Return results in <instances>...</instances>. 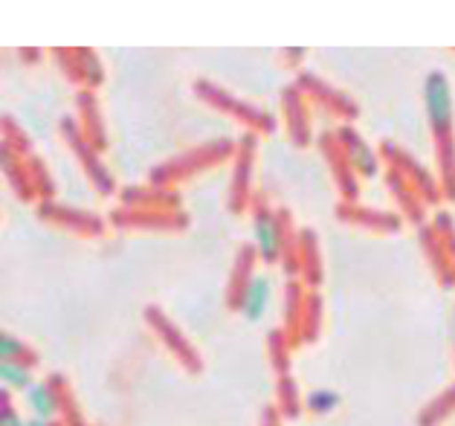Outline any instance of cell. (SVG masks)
Wrapping results in <instances>:
<instances>
[{"label":"cell","mask_w":455,"mask_h":426,"mask_svg":"<svg viewBox=\"0 0 455 426\" xmlns=\"http://www.w3.org/2000/svg\"><path fill=\"white\" fill-rule=\"evenodd\" d=\"M27 400L38 421H50L59 414V398H55L52 383H32L27 391Z\"/></svg>","instance_id":"23"},{"label":"cell","mask_w":455,"mask_h":426,"mask_svg":"<svg viewBox=\"0 0 455 426\" xmlns=\"http://www.w3.org/2000/svg\"><path fill=\"white\" fill-rule=\"evenodd\" d=\"M386 186H388V192H392L395 197V204L401 206L403 212V218L406 221H412L415 227H424V197L418 195V189L406 181V177L401 172H395V168H386Z\"/></svg>","instance_id":"16"},{"label":"cell","mask_w":455,"mask_h":426,"mask_svg":"<svg viewBox=\"0 0 455 426\" xmlns=\"http://www.w3.org/2000/svg\"><path fill=\"white\" fill-rule=\"evenodd\" d=\"M267 299H270V282L264 276H255L247 287V293H243V301H241L243 317H247L250 322L261 319L264 308H267Z\"/></svg>","instance_id":"22"},{"label":"cell","mask_w":455,"mask_h":426,"mask_svg":"<svg viewBox=\"0 0 455 426\" xmlns=\"http://www.w3.org/2000/svg\"><path fill=\"white\" fill-rule=\"evenodd\" d=\"M4 128H6V145H9V149H15V151L20 149L24 154H29V142L24 140V133H20V128L9 117H4Z\"/></svg>","instance_id":"30"},{"label":"cell","mask_w":455,"mask_h":426,"mask_svg":"<svg viewBox=\"0 0 455 426\" xmlns=\"http://www.w3.org/2000/svg\"><path fill=\"white\" fill-rule=\"evenodd\" d=\"M337 218L351 223V227L369 229L374 235H395L403 229V215H395V212H380L363 204H339L337 206Z\"/></svg>","instance_id":"11"},{"label":"cell","mask_w":455,"mask_h":426,"mask_svg":"<svg viewBox=\"0 0 455 426\" xmlns=\"http://www.w3.org/2000/svg\"><path fill=\"white\" fill-rule=\"evenodd\" d=\"M424 108L438 160V183L447 200H455V110L447 73L432 70L424 78Z\"/></svg>","instance_id":"1"},{"label":"cell","mask_w":455,"mask_h":426,"mask_svg":"<svg viewBox=\"0 0 455 426\" xmlns=\"http://www.w3.org/2000/svg\"><path fill=\"white\" fill-rule=\"evenodd\" d=\"M452 334H455V319H452Z\"/></svg>","instance_id":"34"},{"label":"cell","mask_w":455,"mask_h":426,"mask_svg":"<svg viewBox=\"0 0 455 426\" xmlns=\"http://www.w3.org/2000/svg\"><path fill=\"white\" fill-rule=\"evenodd\" d=\"M432 229L438 232V238L443 244V250H447L450 264H452V270H455V221H452L450 212H438V215L432 218Z\"/></svg>","instance_id":"25"},{"label":"cell","mask_w":455,"mask_h":426,"mask_svg":"<svg viewBox=\"0 0 455 426\" xmlns=\"http://www.w3.org/2000/svg\"><path fill=\"white\" fill-rule=\"evenodd\" d=\"M61 133H64V140H68V145H70V151L76 154V160L82 163V168H84V174H87V181L93 183V189L99 195H114V177H110V172L105 168V163H102V157H99V151L93 149L91 142L84 140V133H82V128L76 125V119L73 117H64L61 119Z\"/></svg>","instance_id":"6"},{"label":"cell","mask_w":455,"mask_h":426,"mask_svg":"<svg viewBox=\"0 0 455 426\" xmlns=\"http://www.w3.org/2000/svg\"><path fill=\"white\" fill-rule=\"evenodd\" d=\"M110 221L122 229H183L186 215L172 212H146V209H116Z\"/></svg>","instance_id":"14"},{"label":"cell","mask_w":455,"mask_h":426,"mask_svg":"<svg viewBox=\"0 0 455 426\" xmlns=\"http://www.w3.org/2000/svg\"><path fill=\"white\" fill-rule=\"evenodd\" d=\"M334 133H337L339 149L346 151L354 172H357L360 177H377V172H380V154H377L371 145L360 137L357 128H354L351 122H342Z\"/></svg>","instance_id":"12"},{"label":"cell","mask_w":455,"mask_h":426,"mask_svg":"<svg viewBox=\"0 0 455 426\" xmlns=\"http://www.w3.org/2000/svg\"><path fill=\"white\" fill-rule=\"evenodd\" d=\"M4 172H6V181L12 183L15 195L24 200H32L36 189H32V181H29V168L18 163V151L9 149L6 142H4Z\"/></svg>","instance_id":"21"},{"label":"cell","mask_w":455,"mask_h":426,"mask_svg":"<svg viewBox=\"0 0 455 426\" xmlns=\"http://www.w3.org/2000/svg\"><path fill=\"white\" fill-rule=\"evenodd\" d=\"M255 133H243L235 151V168H232V183H229V212L241 215L243 209L252 204V160H255Z\"/></svg>","instance_id":"8"},{"label":"cell","mask_w":455,"mask_h":426,"mask_svg":"<svg viewBox=\"0 0 455 426\" xmlns=\"http://www.w3.org/2000/svg\"><path fill=\"white\" fill-rule=\"evenodd\" d=\"M319 151L325 157V163L331 168V174H334V183L342 195V204H357L360 200V183H357V172L351 168L346 151L339 149L337 142V133L334 131H325L319 137Z\"/></svg>","instance_id":"9"},{"label":"cell","mask_w":455,"mask_h":426,"mask_svg":"<svg viewBox=\"0 0 455 426\" xmlns=\"http://www.w3.org/2000/svg\"><path fill=\"white\" fill-rule=\"evenodd\" d=\"M418 241H420V250H424L427 264L432 267V273H435V278H438V285L441 287H455V270L450 264V255H447V250H443L438 232L432 229V223L418 227Z\"/></svg>","instance_id":"15"},{"label":"cell","mask_w":455,"mask_h":426,"mask_svg":"<svg viewBox=\"0 0 455 426\" xmlns=\"http://www.w3.org/2000/svg\"><path fill=\"white\" fill-rule=\"evenodd\" d=\"M252 235H255V253L264 264H275L282 255L296 246L293 227H291V212L273 209L270 200L264 195H252Z\"/></svg>","instance_id":"2"},{"label":"cell","mask_w":455,"mask_h":426,"mask_svg":"<svg viewBox=\"0 0 455 426\" xmlns=\"http://www.w3.org/2000/svg\"><path fill=\"white\" fill-rule=\"evenodd\" d=\"M0 377L6 389H27L29 386V366L15 360H0Z\"/></svg>","instance_id":"28"},{"label":"cell","mask_w":455,"mask_h":426,"mask_svg":"<svg viewBox=\"0 0 455 426\" xmlns=\"http://www.w3.org/2000/svg\"><path fill=\"white\" fill-rule=\"evenodd\" d=\"M38 215L44 221H50L52 227H61V229H70L82 238H96V235L105 232V223L99 215H91V212H76L70 206H59L55 200H44L38 206Z\"/></svg>","instance_id":"10"},{"label":"cell","mask_w":455,"mask_h":426,"mask_svg":"<svg viewBox=\"0 0 455 426\" xmlns=\"http://www.w3.org/2000/svg\"><path fill=\"white\" fill-rule=\"evenodd\" d=\"M27 357H32V360H36V354H32L27 345L18 340V336H12V334L0 336V360H15V363H20V360H27Z\"/></svg>","instance_id":"29"},{"label":"cell","mask_w":455,"mask_h":426,"mask_svg":"<svg viewBox=\"0 0 455 426\" xmlns=\"http://www.w3.org/2000/svg\"><path fill=\"white\" fill-rule=\"evenodd\" d=\"M232 151H238V149L229 140H212L206 145H197V149L177 154L174 160H165L163 165L154 168L148 183L157 186V189H172V183L186 181V177H192L197 172H206L209 165L227 160Z\"/></svg>","instance_id":"3"},{"label":"cell","mask_w":455,"mask_h":426,"mask_svg":"<svg viewBox=\"0 0 455 426\" xmlns=\"http://www.w3.org/2000/svg\"><path fill=\"white\" fill-rule=\"evenodd\" d=\"M296 250H299V273L305 276L310 287L322 282V255H319V238L314 229L296 232Z\"/></svg>","instance_id":"18"},{"label":"cell","mask_w":455,"mask_h":426,"mask_svg":"<svg viewBox=\"0 0 455 426\" xmlns=\"http://www.w3.org/2000/svg\"><path fill=\"white\" fill-rule=\"evenodd\" d=\"M282 108H284V122H287V137L296 149H307L310 145V114L302 91L296 84L282 91Z\"/></svg>","instance_id":"13"},{"label":"cell","mask_w":455,"mask_h":426,"mask_svg":"<svg viewBox=\"0 0 455 426\" xmlns=\"http://www.w3.org/2000/svg\"><path fill=\"white\" fill-rule=\"evenodd\" d=\"M296 87L302 91V96L310 99V102H316L319 108H325V110H331V114H337L339 119L351 122V119H357V117H360L357 102H354V99H351L348 93L337 91L334 84L325 82V78L316 76V73H307V70H305V73H299Z\"/></svg>","instance_id":"7"},{"label":"cell","mask_w":455,"mask_h":426,"mask_svg":"<svg viewBox=\"0 0 455 426\" xmlns=\"http://www.w3.org/2000/svg\"><path fill=\"white\" fill-rule=\"evenodd\" d=\"M452 409H455V386H450L441 398H435L424 412H420L418 426H438Z\"/></svg>","instance_id":"24"},{"label":"cell","mask_w":455,"mask_h":426,"mask_svg":"<svg viewBox=\"0 0 455 426\" xmlns=\"http://www.w3.org/2000/svg\"><path fill=\"white\" fill-rule=\"evenodd\" d=\"M195 93L197 99H204L206 105H212L220 114H229L235 122H241L247 133H273L275 131V119L267 114L264 108L259 105H250V102H241L235 99L229 91L224 87H218L215 82H209V78H195Z\"/></svg>","instance_id":"4"},{"label":"cell","mask_w":455,"mask_h":426,"mask_svg":"<svg viewBox=\"0 0 455 426\" xmlns=\"http://www.w3.org/2000/svg\"><path fill=\"white\" fill-rule=\"evenodd\" d=\"M305 406H307V412H314V414H331L339 406V395H337V391H331V389H314L305 398Z\"/></svg>","instance_id":"27"},{"label":"cell","mask_w":455,"mask_h":426,"mask_svg":"<svg viewBox=\"0 0 455 426\" xmlns=\"http://www.w3.org/2000/svg\"><path fill=\"white\" fill-rule=\"evenodd\" d=\"M0 426H27V423L18 418L15 409L9 406V403H4V412H0Z\"/></svg>","instance_id":"31"},{"label":"cell","mask_w":455,"mask_h":426,"mask_svg":"<svg viewBox=\"0 0 455 426\" xmlns=\"http://www.w3.org/2000/svg\"><path fill=\"white\" fill-rule=\"evenodd\" d=\"M27 426H47V421H38V418H36V421H29Z\"/></svg>","instance_id":"33"},{"label":"cell","mask_w":455,"mask_h":426,"mask_svg":"<svg viewBox=\"0 0 455 426\" xmlns=\"http://www.w3.org/2000/svg\"><path fill=\"white\" fill-rule=\"evenodd\" d=\"M305 55H307L305 50H287V52H284V59H291V61H287V64H299V61L305 59Z\"/></svg>","instance_id":"32"},{"label":"cell","mask_w":455,"mask_h":426,"mask_svg":"<svg viewBox=\"0 0 455 426\" xmlns=\"http://www.w3.org/2000/svg\"><path fill=\"white\" fill-rule=\"evenodd\" d=\"M76 105H79V128L84 133V140L91 142L96 151H102L108 145V137H105V122H102V110H99V102H96V93L79 91L76 93Z\"/></svg>","instance_id":"17"},{"label":"cell","mask_w":455,"mask_h":426,"mask_svg":"<svg viewBox=\"0 0 455 426\" xmlns=\"http://www.w3.org/2000/svg\"><path fill=\"white\" fill-rule=\"evenodd\" d=\"M27 168H29V181H32V189H36V195L41 200H50L52 197V181H50V172H47V165H44L38 157H29L27 160Z\"/></svg>","instance_id":"26"},{"label":"cell","mask_w":455,"mask_h":426,"mask_svg":"<svg viewBox=\"0 0 455 426\" xmlns=\"http://www.w3.org/2000/svg\"><path fill=\"white\" fill-rule=\"evenodd\" d=\"M122 204L146 212H172L177 209V195L172 189H157V186H151V192H146V189H125L122 192Z\"/></svg>","instance_id":"20"},{"label":"cell","mask_w":455,"mask_h":426,"mask_svg":"<svg viewBox=\"0 0 455 426\" xmlns=\"http://www.w3.org/2000/svg\"><path fill=\"white\" fill-rule=\"evenodd\" d=\"M255 246H241L238 255H235V267H232V278H229V293H227V301L232 310H241V301H243V293H247V287L252 282V267H255Z\"/></svg>","instance_id":"19"},{"label":"cell","mask_w":455,"mask_h":426,"mask_svg":"<svg viewBox=\"0 0 455 426\" xmlns=\"http://www.w3.org/2000/svg\"><path fill=\"white\" fill-rule=\"evenodd\" d=\"M377 154L383 157V160L388 163V168H395V172H401L409 183H412L418 189V195L424 197V204H438V200L443 197L441 192V183L435 174L427 172V165H420L412 154H409L406 149H401L397 142L386 140L380 142V149H377Z\"/></svg>","instance_id":"5"}]
</instances>
